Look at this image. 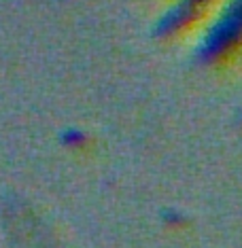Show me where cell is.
Wrapping results in <instances>:
<instances>
[{
	"label": "cell",
	"mask_w": 242,
	"mask_h": 248,
	"mask_svg": "<svg viewBox=\"0 0 242 248\" xmlns=\"http://www.w3.org/2000/svg\"><path fill=\"white\" fill-rule=\"evenodd\" d=\"M60 142H62V146H66V149H70V151H79V149H85L87 146L89 136L79 127H66L60 132Z\"/></svg>",
	"instance_id": "6da1fadb"
}]
</instances>
